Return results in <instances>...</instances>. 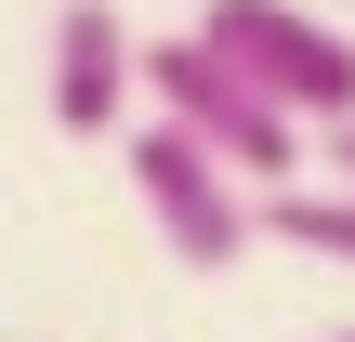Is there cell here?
<instances>
[{"label": "cell", "instance_id": "3", "mask_svg": "<svg viewBox=\"0 0 355 342\" xmlns=\"http://www.w3.org/2000/svg\"><path fill=\"white\" fill-rule=\"evenodd\" d=\"M132 198H145V224H158V250L184 264V277H237L250 264V185L224 171V158H198L184 132H158V119H132Z\"/></svg>", "mask_w": 355, "mask_h": 342}, {"label": "cell", "instance_id": "2", "mask_svg": "<svg viewBox=\"0 0 355 342\" xmlns=\"http://www.w3.org/2000/svg\"><path fill=\"white\" fill-rule=\"evenodd\" d=\"M184 40H211V53H224V66L303 132V145L355 119V26L316 13V0H198Z\"/></svg>", "mask_w": 355, "mask_h": 342}, {"label": "cell", "instance_id": "7", "mask_svg": "<svg viewBox=\"0 0 355 342\" xmlns=\"http://www.w3.org/2000/svg\"><path fill=\"white\" fill-rule=\"evenodd\" d=\"M343 342H355V330H343Z\"/></svg>", "mask_w": 355, "mask_h": 342}, {"label": "cell", "instance_id": "6", "mask_svg": "<svg viewBox=\"0 0 355 342\" xmlns=\"http://www.w3.org/2000/svg\"><path fill=\"white\" fill-rule=\"evenodd\" d=\"M343 26H355V0H343Z\"/></svg>", "mask_w": 355, "mask_h": 342}, {"label": "cell", "instance_id": "4", "mask_svg": "<svg viewBox=\"0 0 355 342\" xmlns=\"http://www.w3.org/2000/svg\"><path fill=\"white\" fill-rule=\"evenodd\" d=\"M132 13L119 0H53V132H79V145H105L119 119H132Z\"/></svg>", "mask_w": 355, "mask_h": 342}, {"label": "cell", "instance_id": "1", "mask_svg": "<svg viewBox=\"0 0 355 342\" xmlns=\"http://www.w3.org/2000/svg\"><path fill=\"white\" fill-rule=\"evenodd\" d=\"M132 92H145V119H158V132H184L198 158H224L250 198L303 185V158H316V145H303V132H290V119H277V105L211 53V40H145V53H132Z\"/></svg>", "mask_w": 355, "mask_h": 342}, {"label": "cell", "instance_id": "5", "mask_svg": "<svg viewBox=\"0 0 355 342\" xmlns=\"http://www.w3.org/2000/svg\"><path fill=\"white\" fill-rule=\"evenodd\" d=\"M250 224H263L277 250H316V264H355V185H277V198H250Z\"/></svg>", "mask_w": 355, "mask_h": 342}]
</instances>
